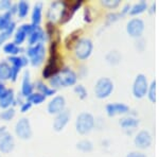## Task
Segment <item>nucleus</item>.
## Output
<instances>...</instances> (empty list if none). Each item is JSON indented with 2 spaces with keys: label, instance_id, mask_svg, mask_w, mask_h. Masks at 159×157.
<instances>
[{
  "label": "nucleus",
  "instance_id": "nucleus-1",
  "mask_svg": "<svg viewBox=\"0 0 159 157\" xmlns=\"http://www.w3.org/2000/svg\"><path fill=\"white\" fill-rule=\"evenodd\" d=\"M78 82V74L70 68L61 69L55 76L49 80V83L53 89L61 88V87H70L74 86Z\"/></svg>",
  "mask_w": 159,
  "mask_h": 157
},
{
  "label": "nucleus",
  "instance_id": "nucleus-2",
  "mask_svg": "<svg viewBox=\"0 0 159 157\" xmlns=\"http://www.w3.org/2000/svg\"><path fill=\"white\" fill-rule=\"evenodd\" d=\"M96 120L90 113H81L75 120V130L80 135H87L94 128Z\"/></svg>",
  "mask_w": 159,
  "mask_h": 157
},
{
  "label": "nucleus",
  "instance_id": "nucleus-3",
  "mask_svg": "<svg viewBox=\"0 0 159 157\" xmlns=\"http://www.w3.org/2000/svg\"><path fill=\"white\" fill-rule=\"evenodd\" d=\"M92 51H93V43L90 38H79V40L74 45V54L80 61L87 60L91 55Z\"/></svg>",
  "mask_w": 159,
  "mask_h": 157
},
{
  "label": "nucleus",
  "instance_id": "nucleus-4",
  "mask_svg": "<svg viewBox=\"0 0 159 157\" xmlns=\"http://www.w3.org/2000/svg\"><path fill=\"white\" fill-rule=\"evenodd\" d=\"M27 58H29L32 66L38 67L45 61L46 58V48L43 44H37L34 46H30L27 49Z\"/></svg>",
  "mask_w": 159,
  "mask_h": 157
},
{
  "label": "nucleus",
  "instance_id": "nucleus-5",
  "mask_svg": "<svg viewBox=\"0 0 159 157\" xmlns=\"http://www.w3.org/2000/svg\"><path fill=\"white\" fill-rule=\"evenodd\" d=\"M115 88L114 82L109 78H100L94 85V95L99 99H106L112 94Z\"/></svg>",
  "mask_w": 159,
  "mask_h": 157
},
{
  "label": "nucleus",
  "instance_id": "nucleus-6",
  "mask_svg": "<svg viewBox=\"0 0 159 157\" xmlns=\"http://www.w3.org/2000/svg\"><path fill=\"white\" fill-rule=\"evenodd\" d=\"M148 78L143 73H139L135 78V81L133 83L132 91L135 98L137 99H142L147 96L148 89Z\"/></svg>",
  "mask_w": 159,
  "mask_h": 157
},
{
  "label": "nucleus",
  "instance_id": "nucleus-7",
  "mask_svg": "<svg viewBox=\"0 0 159 157\" xmlns=\"http://www.w3.org/2000/svg\"><path fill=\"white\" fill-rule=\"evenodd\" d=\"M15 134L21 140H29L33 135L32 127L28 118H20L15 124Z\"/></svg>",
  "mask_w": 159,
  "mask_h": 157
},
{
  "label": "nucleus",
  "instance_id": "nucleus-8",
  "mask_svg": "<svg viewBox=\"0 0 159 157\" xmlns=\"http://www.w3.org/2000/svg\"><path fill=\"white\" fill-rule=\"evenodd\" d=\"M10 63L12 64V74H11V80L12 82H15L18 78V74L21 70L22 67H25L28 64L30 63L29 58L27 56L24 55H16V56H10L9 60Z\"/></svg>",
  "mask_w": 159,
  "mask_h": 157
},
{
  "label": "nucleus",
  "instance_id": "nucleus-9",
  "mask_svg": "<svg viewBox=\"0 0 159 157\" xmlns=\"http://www.w3.org/2000/svg\"><path fill=\"white\" fill-rule=\"evenodd\" d=\"M60 61H61V58H60V55L57 54V52L51 53L49 61H48L45 69L43 70V78L50 80L53 76H55V74L61 70L60 69Z\"/></svg>",
  "mask_w": 159,
  "mask_h": 157
},
{
  "label": "nucleus",
  "instance_id": "nucleus-10",
  "mask_svg": "<svg viewBox=\"0 0 159 157\" xmlns=\"http://www.w3.org/2000/svg\"><path fill=\"white\" fill-rule=\"evenodd\" d=\"M145 29V25L141 18H132L126 25V32L130 37L140 38L143 31Z\"/></svg>",
  "mask_w": 159,
  "mask_h": 157
},
{
  "label": "nucleus",
  "instance_id": "nucleus-11",
  "mask_svg": "<svg viewBox=\"0 0 159 157\" xmlns=\"http://www.w3.org/2000/svg\"><path fill=\"white\" fill-rule=\"evenodd\" d=\"M66 109V99L63 96H55L47 105V112L50 115H57Z\"/></svg>",
  "mask_w": 159,
  "mask_h": 157
},
{
  "label": "nucleus",
  "instance_id": "nucleus-12",
  "mask_svg": "<svg viewBox=\"0 0 159 157\" xmlns=\"http://www.w3.org/2000/svg\"><path fill=\"white\" fill-rule=\"evenodd\" d=\"M15 148V139L11 133L3 131L0 133V152L3 154H9Z\"/></svg>",
  "mask_w": 159,
  "mask_h": 157
},
{
  "label": "nucleus",
  "instance_id": "nucleus-13",
  "mask_svg": "<svg viewBox=\"0 0 159 157\" xmlns=\"http://www.w3.org/2000/svg\"><path fill=\"white\" fill-rule=\"evenodd\" d=\"M134 142H135V145L137 146L138 149H141V150L148 149L152 145V142H153L152 135H151V133L147 130H141L137 133V135H136Z\"/></svg>",
  "mask_w": 159,
  "mask_h": 157
},
{
  "label": "nucleus",
  "instance_id": "nucleus-14",
  "mask_svg": "<svg viewBox=\"0 0 159 157\" xmlns=\"http://www.w3.org/2000/svg\"><path fill=\"white\" fill-rule=\"evenodd\" d=\"M34 29H35V25H33L32 24L21 25L14 33V43L17 46H20L27 39V37L32 33V31Z\"/></svg>",
  "mask_w": 159,
  "mask_h": 157
},
{
  "label": "nucleus",
  "instance_id": "nucleus-15",
  "mask_svg": "<svg viewBox=\"0 0 159 157\" xmlns=\"http://www.w3.org/2000/svg\"><path fill=\"white\" fill-rule=\"evenodd\" d=\"M71 118V113L69 109L63 110L60 114L55 116L54 120H53V130L55 132H61L66 125L69 123V120Z\"/></svg>",
  "mask_w": 159,
  "mask_h": 157
},
{
  "label": "nucleus",
  "instance_id": "nucleus-16",
  "mask_svg": "<svg viewBox=\"0 0 159 157\" xmlns=\"http://www.w3.org/2000/svg\"><path fill=\"white\" fill-rule=\"evenodd\" d=\"M106 114L109 117H115L118 115H126L129 113V107L127 106L124 103H119V102H115V103H109L106 105Z\"/></svg>",
  "mask_w": 159,
  "mask_h": 157
},
{
  "label": "nucleus",
  "instance_id": "nucleus-17",
  "mask_svg": "<svg viewBox=\"0 0 159 157\" xmlns=\"http://www.w3.org/2000/svg\"><path fill=\"white\" fill-rule=\"evenodd\" d=\"M66 1H55L50 6L49 10H48V18L51 22L60 21L61 12H63L64 7H65Z\"/></svg>",
  "mask_w": 159,
  "mask_h": 157
},
{
  "label": "nucleus",
  "instance_id": "nucleus-18",
  "mask_svg": "<svg viewBox=\"0 0 159 157\" xmlns=\"http://www.w3.org/2000/svg\"><path fill=\"white\" fill-rule=\"evenodd\" d=\"M47 39V36H46V33L39 25L35 27V29L32 31V33L28 36V44L29 46H34L37 45V44H40L43 40Z\"/></svg>",
  "mask_w": 159,
  "mask_h": 157
},
{
  "label": "nucleus",
  "instance_id": "nucleus-19",
  "mask_svg": "<svg viewBox=\"0 0 159 157\" xmlns=\"http://www.w3.org/2000/svg\"><path fill=\"white\" fill-rule=\"evenodd\" d=\"M33 89H34V86H33L32 82H31L30 72L28 70H25L24 73V76H22L21 92H20V95L24 98H28L30 95L33 94Z\"/></svg>",
  "mask_w": 159,
  "mask_h": 157
},
{
  "label": "nucleus",
  "instance_id": "nucleus-20",
  "mask_svg": "<svg viewBox=\"0 0 159 157\" xmlns=\"http://www.w3.org/2000/svg\"><path fill=\"white\" fill-rule=\"evenodd\" d=\"M15 104V95L13 89H7L0 97V109H7Z\"/></svg>",
  "mask_w": 159,
  "mask_h": 157
},
{
  "label": "nucleus",
  "instance_id": "nucleus-21",
  "mask_svg": "<svg viewBox=\"0 0 159 157\" xmlns=\"http://www.w3.org/2000/svg\"><path fill=\"white\" fill-rule=\"evenodd\" d=\"M119 124L121 125V127H123L124 130H134L139 125V120L135 117L132 116H127V117H123L120 119Z\"/></svg>",
  "mask_w": 159,
  "mask_h": 157
},
{
  "label": "nucleus",
  "instance_id": "nucleus-22",
  "mask_svg": "<svg viewBox=\"0 0 159 157\" xmlns=\"http://www.w3.org/2000/svg\"><path fill=\"white\" fill-rule=\"evenodd\" d=\"M42 17H43V4L40 2H37L36 4H34L32 11V25L37 27L42 22Z\"/></svg>",
  "mask_w": 159,
  "mask_h": 157
},
{
  "label": "nucleus",
  "instance_id": "nucleus-23",
  "mask_svg": "<svg viewBox=\"0 0 159 157\" xmlns=\"http://www.w3.org/2000/svg\"><path fill=\"white\" fill-rule=\"evenodd\" d=\"M12 68L9 62L2 61L0 62V81H7L11 80Z\"/></svg>",
  "mask_w": 159,
  "mask_h": 157
},
{
  "label": "nucleus",
  "instance_id": "nucleus-24",
  "mask_svg": "<svg viewBox=\"0 0 159 157\" xmlns=\"http://www.w3.org/2000/svg\"><path fill=\"white\" fill-rule=\"evenodd\" d=\"M148 2L145 1V0H140L139 2H137V3H135L134 6L130 7L129 14L132 15V16H136V15L142 14L145 10H148Z\"/></svg>",
  "mask_w": 159,
  "mask_h": 157
},
{
  "label": "nucleus",
  "instance_id": "nucleus-25",
  "mask_svg": "<svg viewBox=\"0 0 159 157\" xmlns=\"http://www.w3.org/2000/svg\"><path fill=\"white\" fill-rule=\"evenodd\" d=\"M3 51H4V53L9 54L10 56H16V55H18L19 53H21L22 51H24V49L20 47V46H17L16 44L13 42V43L6 44V45L3 46Z\"/></svg>",
  "mask_w": 159,
  "mask_h": 157
},
{
  "label": "nucleus",
  "instance_id": "nucleus-26",
  "mask_svg": "<svg viewBox=\"0 0 159 157\" xmlns=\"http://www.w3.org/2000/svg\"><path fill=\"white\" fill-rule=\"evenodd\" d=\"M35 87L38 89V92H40L42 95H43L46 98L47 97H52L53 95H55L56 90L53 88H50L49 86H47L42 81H37L36 84H35Z\"/></svg>",
  "mask_w": 159,
  "mask_h": 157
},
{
  "label": "nucleus",
  "instance_id": "nucleus-27",
  "mask_svg": "<svg viewBox=\"0 0 159 157\" xmlns=\"http://www.w3.org/2000/svg\"><path fill=\"white\" fill-rule=\"evenodd\" d=\"M12 17L13 15L10 12H4L0 15V32L7 30L10 27V25L13 22Z\"/></svg>",
  "mask_w": 159,
  "mask_h": 157
},
{
  "label": "nucleus",
  "instance_id": "nucleus-28",
  "mask_svg": "<svg viewBox=\"0 0 159 157\" xmlns=\"http://www.w3.org/2000/svg\"><path fill=\"white\" fill-rule=\"evenodd\" d=\"M15 31H16V24L13 21L7 30L0 32V45H2V44L6 43L7 40L12 36L13 33H14Z\"/></svg>",
  "mask_w": 159,
  "mask_h": 157
},
{
  "label": "nucleus",
  "instance_id": "nucleus-29",
  "mask_svg": "<svg viewBox=\"0 0 159 157\" xmlns=\"http://www.w3.org/2000/svg\"><path fill=\"white\" fill-rule=\"evenodd\" d=\"M30 10V4L29 2L25 1V0H21L17 3V14H18L19 18H25L29 13Z\"/></svg>",
  "mask_w": 159,
  "mask_h": 157
},
{
  "label": "nucleus",
  "instance_id": "nucleus-30",
  "mask_svg": "<svg viewBox=\"0 0 159 157\" xmlns=\"http://www.w3.org/2000/svg\"><path fill=\"white\" fill-rule=\"evenodd\" d=\"M105 58H106L107 63H108L109 65H118V64L121 62L122 56L118 51L114 50V51H110V52L107 53Z\"/></svg>",
  "mask_w": 159,
  "mask_h": 157
},
{
  "label": "nucleus",
  "instance_id": "nucleus-31",
  "mask_svg": "<svg viewBox=\"0 0 159 157\" xmlns=\"http://www.w3.org/2000/svg\"><path fill=\"white\" fill-rule=\"evenodd\" d=\"M76 149L84 152V153H88V152H91L93 150V143L88 139H83V140L79 141L76 143Z\"/></svg>",
  "mask_w": 159,
  "mask_h": 157
},
{
  "label": "nucleus",
  "instance_id": "nucleus-32",
  "mask_svg": "<svg viewBox=\"0 0 159 157\" xmlns=\"http://www.w3.org/2000/svg\"><path fill=\"white\" fill-rule=\"evenodd\" d=\"M27 101H29L32 105H39L46 101V97L40 94V92H33L32 95H30L27 98Z\"/></svg>",
  "mask_w": 159,
  "mask_h": 157
},
{
  "label": "nucleus",
  "instance_id": "nucleus-33",
  "mask_svg": "<svg viewBox=\"0 0 159 157\" xmlns=\"http://www.w3.org/2000/svg\"><path fill=\"white\" fill-rule=\"evenodd\" d=\"M15 115H16V112H15L14 107H9L0 113V119L7 122V121H11L15 117Z\"/></svg>",
  "mask_w": 159,
  "mask_h": 157
},
{
  "label": "nucleus",
  "instance_id": "nucleus-34",
  "mask_svg": "<svg viewBox=\"0 0 159 157\" xmlns=\"http://www.w3.org/2000/svg\"><path fill=\"white\" fill-rule=\"evenodd\" d=\"M147 96L151 102L156 103V81L155 80H153V81L151 82V84L148 85Z\"/></svg>",
  "mask_w": 159,
  "mask_h": 157
},
{
  "label": "nucleus",
  "instance_id": "nucleus-35",
  "mask_svg": "<svg viewBox=\"0 0 159 157\" xmlns=\"http://www.w3.org/2000/svg\"><path fill=\"white\" fill-rule=\"evenodd\" d=\"M74 92H75L76 96H78L81 100H85L86 98L88 97L87 89L85 88V86H83V85H81V84L74 86Z\"/></svg>",
  "mask_w": 159,
  "mask_h": 157
},
{
  "label": "nucleus",
  "instance_id": "nucleus-36",
  "mask_svg": "<svg viewBox=\"0 0 159 157\" xmlns=\"http://www.w3.org/2000/svg\"><path fill=\"white\" fill-rule=\"evenodd\" d=\"M80 32H81V31H75V32L71 33V34L67 37V39H66V46H67V49H71L72 46L75 45V43L79 40V33Z\"/></svg>",
  "mask_w": 159,
  "mask_h": 157
},
{
  "label": "nucleus",
  "instance_id": "nucleus-37",
  "mask_svg": "<svg viewBox=\"0 0 159 157\" xmlns=\"http://www.w3.org/2000/svg\"><path fill=\"white\" fill-rule=\"evenodd\" d=\"M120 3H121V0H102L101 1L102 6L110 10L117 9L120 6Z\"/></svg>",
  "mask_w": 159,
  "mask_h": 157
},
{
  "label": "nucleus",
  "instance_id": "nucleus-38",
  "mask_svg": "<svg viewBox=\"0 0 159 157\" xmlns=\"http://www.w3.org/2000/svg\"><path fill=\"white\" fill-rule=\"evenodd\" d=\"M121 17L122 16L120 13H116V12L109 13V14H107V16H106V25H109L114 24V22L118 21Z\"/></svg>",
  "mask_w": 159,
  "mask_h": 157
},
{
  "label": "nucleus",
  "instance_id": "nucleus-39",
  "mask_svg": "<svg viewBox=\"0 0 159 157\" xmlns=\"http://www.w3.org/2000/svg\"><path fill=\"white\" fill-rule=\"evenodd\" d=\"M12 6L13 3L10 0H0V11H3V13L9 12Z\"/></svg>",
  "mask_w": 159,
  "mask_h": 157
},
{
  "label": "nucleus",
  "instance_id": "nucleus-40",
  "mask_svg": "<svg viewBox=\"0 0 159 157\" xmlns=\"http://www.w3.org/2000/svg\"><path fill=\"white\" fill-rule=\"evenodd\" d=\"M82 6H83V1H82V0H75V1L69 3V7H70V10L72 11L73 14L78 11Z\"/></svg>",
  "mask_w": 159,
  "mask_h": 157
},
{
  "label": "nucleus",
  "instance_id": "nucleus-41",
  "mask_svg": "<svg viewBox=\"0 0 159 157\" xmlns=\"http://www.w3.org/2000/svg\"><path fill=\"white\" fill-rule=\"evenodd\" d=\"M84 20H85L86 22H91V20H92V15H91V12L89 7H86L85 11H84Z\"/></svg>",
  "mask_w": 159,
  "mask_h": 157
},
{
  "label": "nucleus",
  "instance_id": "nucleus-42",
  "mask_svg": "<svg viewBox=\"0 0 159 157\" xmlns=\"http://www.w3.org/2000/svg\"><path fill=\"white\" fill-rule=\"evenodd\" d=\"M32 107V104L29 101H25L20 105V112L21 113H27L28 110H30V109Z\"/></svg>",
  "mask_w": 159,
  "mask_h": 157
},
{
  "label": "nucleus",
  "instance_id": "nucleus-43",
  "mask_svg": "<svg viewBox=\"0 0 159 157\" xmlns=\"http://www.w3.org/2000/svg\"><path fill=\"white\" fill-rule=\"evenodd\" d=\"M126 157H147V155L141 152H130L126 155Z\"/></svg>",
  "mask_w": 159,
  "mask_h": 157
},
{
  "label": "nucleus",
  "instance_id": "nucleus-44",
  "mask_svg": "<svg viewBox=\"0 0 159 157\" xmlns=\"http://www.w3.org/2000/svg\"><path fill=\"white\" fill-rule=\"evenodd\" d=\"M130 7H132V6H130V4H129V3H127V4H125V6L123 7L122 11L120 12V14H121V16H124V15H126L127 13L129 12V10H130Z\"/></svg>",
  "mask_w": 159,
  "mask_h": 157
},
{
  "label": "nucleus",
  "instance_id": "nucleus-45",
  "mask_svg": "<svg viewBox=\"0 0 159 157\" xmlns=\"http://www.w3.org/2000/svg\"><path fill=\"white\" fill-rule=\"evenodd\" d=\"M10 13H11L12 15L14 14H17V4H13V6L11 7V9H10Z\"/></svg>",
  "mask_w": 159,
  "mask_h": 157
},
{
  "label": "nucleus",
  "instance_id": "nucleus-46",
  "mask_svg": "<svg viewBox=\"0 0 159 157\" xmlns=\"http://www.w3.org/2000/svg\"><path fill=\"white\" fill-rule=\"evenodd\" d=\"M7 90V88H6V85H4L3 83H0V97L2 96V94H3L4 91Z\"/></svg>",
  "mask_w": 159,
  "mask_h": 157
},
{
  "label": "nucleus",
  "instance_id": "nucleus-47",
  "mask_svg": "<svg viewBox=\"0 0 159 157\" xmlns=\"http://www.w3.org/2000/svg\"><path fill=\"white\" fill-rule=\"evenodd\" d=\"M155 11H156V3L155 2H153L152 6H151V7H150V13L151 14H153V13H155Z\"/></svg>",
  "mask_w": 159,
  "mask_h": 157
},
{
  "label": "nucleus",
  "instance_id": "nucleus-48",
  "mask_svg": "<svg viewBox=\"0 0 159 157\" xmlns=\"http://www.w3.org/2000/svg\"><path fill=\"white\" fill-rule=\"evenodd\" d=\"M4 128H6V127H0V133H2V132H3V131H6V130H4Z\"/></svg>",
  "mask_w": 159,
  "mask_h": 157
},
{
  "label": "nucleus",
  "instance_id": "nucleus-49",
  "mask_svg": "<svg viewBox=\"0 0 159 157\" xmlns=\"http://www.w3.org/2000/svg\"><path fill=\"white\" fill-rule=\"evenodd\" d=\"M0 157H1V156H0Z\"/></svg>",
  "mask_w": 159,
  "mask_h": 157
}]
</instances>
